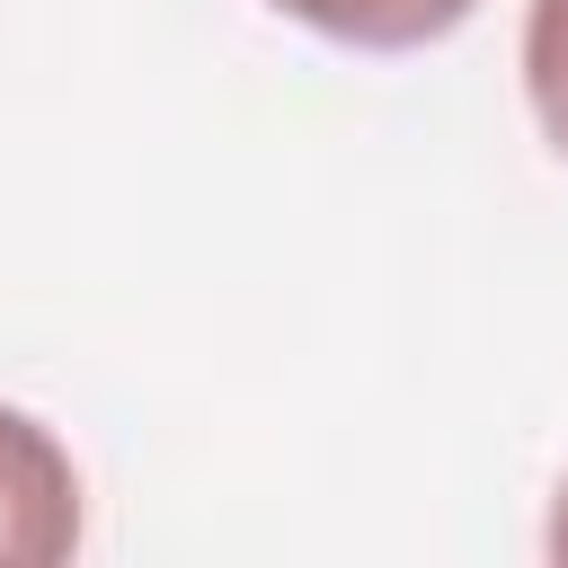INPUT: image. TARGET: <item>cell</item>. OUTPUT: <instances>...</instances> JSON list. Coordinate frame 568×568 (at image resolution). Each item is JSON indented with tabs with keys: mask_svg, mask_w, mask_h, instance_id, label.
<instances>
[{
	"mask_svg": "<svg viewBox=\"0 0 568 568\" xmlns=\"http://www.w3.org/2000/svg\"><path fill=\"white\" fill-rule=\"evenodd\" d=\"M80 550V470L62 435L0 399V568H62Z\"/></svg>",
	"mask_w": 568,
	"mask_h": 568,
	"instance_id": "1",
	"label": "cell"
},
{
	"mask_svg": "<svg viewBox=\"0 0 568 568\" xmlns=\"http://www.w3.org/2000/svg\"><path fill=\"white\" fill-rule=\"evenodd\" d=\"M266 9H284L311 36L355 44V53H417V44H444L453 27H470L479 0H266Z\"/></svg>",
	"mask_w": 568,
	"mask_h": 568,
	"instance_id": "2",
	"label": "cell"
},
{
	"mask_svg": "<svg viewBox=\"0 0 568 568\" xmlns=\"http://www.w3.org/2000/svg\"><path fill=\"white\" fill-rule=\"evenodd\" d=\"M524 98H532V124L550 133V151L568 160V0L524 9Z\"/></svg>",
	"mask_w": 568,
	"mask_h": 568,
	"instance_id": "3",
	"label": "cell"
},
{
	"mask_svg": "<svg viewBox=\"0 0 568 568\" xmlns=\"http://www.w3.org/2000/svg\"><path fill=\"white\" fill-rule=\"evenodd\" d=\"M541 550H550V559L568 568V479L550 488V524H541Z\"/></svg>",
	"mask_w": 568,
	"mask_h": 568,
	"instance_id": "4",
	"label": "cell"
}]
</instances>
